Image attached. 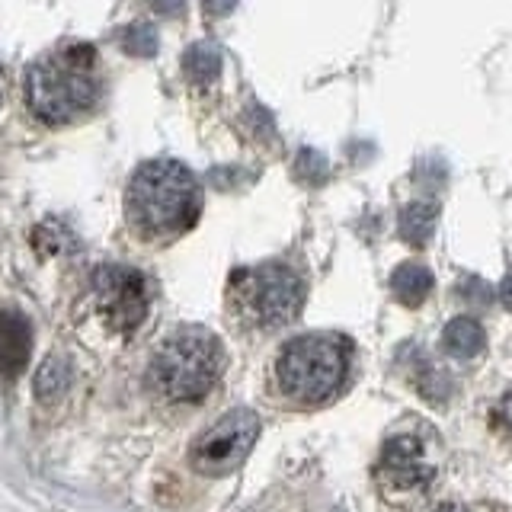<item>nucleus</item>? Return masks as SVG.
Segmentation results:
<instances>
[{
  "instance_id": "1",
  "label": "nucleus",
  "mask_w": 512,
  "mask_h": 512,
  "mask_svg": "<svg viewBox=\"0 0 512 512\" xmlns=\"http://www.w3.org/2000/svg\"><path fill=\"white\" fill-rule=\"evenodd\" d=\"M125 215L138 237L170 244L183 237L202 215V189L189 167L176 160L141 164L125 192Z\"/></svg>"
},
{
  "instance_id": "2",
  "label": "nucleus",
  "mask_w": 512,
  "mask_h": 512,
  "mask_svg": "<svg viewBox=\"0 0 512 512\" xmlns=\"http://www.w3.org/2000/svg\"><path fill=\"white\" fill-rule=\"evenodd\" d=\"M29 109L45 122H74L100 100L96 52L84 42L58 45L42 55L26 74Z\"/></svg>"
},
{
  "instance_id": "3",
  "label": "nucleus",
  "mask_w": 512,
  "mask_h": 512,
  "mask_svg": "<svg viewBox=\"0 0 512 512\" xmlns=\"http://www.w3.org/2000/svg\"><path fill=\"white\" fill-rule=\"evenodd\" d=\"M224 372V346L202 327L173 330L154 349L148 384L170 404H202Z\"/></svg>"
},
{
  "instance_id": "4",
  "label": "nucleus",
  "mask_w": 512,
  "mask_h": 512,
  "mask_svg": "<svg viewBox=\"0 0 512 512\" xmlns=\"http://www.w3.org/2000/svg\"><path fill=\"white\" fill-rule=\"evenodd\" d=\"M349 356L352 346L340 333H301L279 349L272 375L292 404L317 407L340 394Z\"/></svg>"
},
{
  "instance_id": "5",
  "label": "nucleus",
  "mask_w": 512,
  "mask_h": 512,
  "mask_svg": "<svg viewBox=\"0 0 512 512\" xmlns=\"http://www.w3.org/2000/svg\"><path fill=\"white\" fill-rule=\"evenodd\" d=\"M304 279L282 260L234 269L228 282V308L244 327L279 330L301 314Z\"/></svg>"
},
{
  "instance_id": "6",
  "label": "nucleus",
  "mask_w": 512,
  "mask_h": 512,
  "mask_svg": "<svg viewBox=\"0 0 512 512\" xmlns=\"http://www.w3.org/2000/svg\"><path fill=\"white\" fill-rule=\"evenodd\" d=\"M90 288H93L96 314H100V320L112 333L128 336V333H135L144 320H148L154 285L141 269L100 266L93 272Z\"/></svg>"
},
{
  "instance_id": "7",
  "label": "nucleus",
  "mask_w": 512,
  "mask_h": 512,
  "mask_svg": "<svg viewBox=\"0 0 512 512\" xmlns=\"http://www.w3.org/2000/svg\"><path fill=\"white\" fill-rule=\"evenodd\" d=\"M256 436H260V416L253 410L240 407L224 413L221 420H215L205 432L192 439L189 445L192 471H199L205 477H224L237 471L250 455V448L256 445Z\"/></svg>"
},
{
  "instance_id": "8",
  "label": "nucleus",
  "mask_w": 512,
  "mask_h": 512,
  "mask_svg": "<svg viewBox=\"0 0 512 512\" xmlns=\"http://www.w3.org/2000/svg\"><path fill=\"white\" fill-rule=\"evenodd\" d=\"M375 474L384 487L394 490H423L436 477V461L429 458V448L413 432H400L384 442Z\"/></svg>"
},
{
  "instance_id": "9",
  "label": "nucleus",
  "mask_w": 512,
  "mask_h": 512,
  "mask_svg": "<svg viewBox=\"0 0 512 512\" xmlns=\"http://www.w3.org/2000/svg\"><path fill=\"white\" fill-rule=\"evenodd\" d=\"M29 352H32L29 320L13 308H0V378L23 375Z\"/></svg>"
},
{
  "instance_id": "10",
  "label": "nucleus",
  "mask_w": 512,
  "mask_h": 512,
  "mask_svg": "<svg viewBox=\"0 0 512 512\" xmlns=\"http://www.w3.org/2000/svg\"><path fill=\"white\" fill-rule=\"evenodd\" d=\"M68 388H71V362L61 356H48L39 365L36 378H32V394H36L42 407H55L68 394Z\"/></svg>"
},
{
  "instance_id": "11",
  "label": "nucleus",
  "mask_w": 512,
  "mask_h": 512,
  "mask_svg": "<svg viewBox=\"0 0 512 512\" xmlns=\"http://www.w3.org/2000/svg\"><path fill=\"white\" fill-rule=\"evenodd\" d=\"M487 346L484 327L471 317H455L448 320V327L442 330V349L455 359H474Z\"/></svg>"
},
{
  "instance_id": "12",
  "label": "nucleus",
  "mask_w": 512,
  "mask_h": 512,
  "mask_svg": "<svg viewBox=\"0 0 512 512\" xmlns=\"http://www.w3.org/2000/svg\"><path fill=\"white\" fill-rule=\"evenodd\" d=\"M391 288H394L397 301H404V304H410V308H413V304H423L426 295L432 292V276H429V269L407 263V266H400L394 272Z\"/></svg>"
},
{
  "instance_id": "13",
  "label": "nucleus",
  "mask_w": 512,
  "mask_h": 512,
  "mask_svg": "<svg viewBox=\"0 0 512 512\" xmlns=\"http://www.w3.org/2000/svg\"><path fill=\"white\" fill-rule=\"evenodd\" d=\"M186 68L192 77H202V74H215L218 68V52L212 45H196L192 52L186 55Z\"/></svg>"
},
{
  "instance_id": "14",
  "label": "nucleus",
  "mask_w": 512,
  "mask_h": 512,
  "mask_svg": "<svg viewBox=\"0 0 512 512\" xmlns=\"http://www.w3.org/2000/svg\"><path fill=\"white\" fill-rule=\"evenodd\" d=\"M125 48H128V52H135V55H151L154 52V32L144 29V26L132 29L125 36Z\"/></svg>"
},
{
  "instance_id": "15",
  "label": "nucleus",
  "mask_w": 512,
  "mask_h": 512,
  "mask_svg": "<svg viewBox=\"0 0 512 512\" xmlns=\"http://www.w3.org/2000/svg\"><path fill=\"white\" fill-rule=\"evenodd\" d=\"M154 7H157V10H164V13H173V10H180V7H183V0H154Z\"/></svg>"
},
{
  "instance_id": "16",
  "label": "nucleus",
  "mask_w": 512,
  "mask_h": 512,
  "mask_svg": "<svg viewBox=\"0 0 512 512\" xmlns=\"http://www.w3.org/2000/svg\"><path fill=\"white\" fill-rule=\"evenodd\" d=\"M500 298H503V304L506 308H512V276L503 282V288H500Z\"/></svg>"
},
{
  "instance_id": "17",
  "label": "nucleus",
  "mask_w": 512,
  "mask_h": 512,
  "mask_svg": "<svg viewBox=\"0 0 512 512\" xmlns=\"http://www.w3.org/2000/svg\"><path fill=\"white\" fill-rule=\"evenodd\" d=\"M436 512H468V509H461V506H455V503H448V506H439Z\"/></svg>"
},
{
  "instance_id": "18",
  "label": "nucleus",
  "mask_w": 512,
  "mask_h": 512,
  "mask_svg": "<svg viewBox=\"0 0 512 512\" xmlns=\"http://www.w3.org/2000/svg\"><path fill=\"white\" fill-rule=\"evenodd\" d=\"M0 96H4V74H0Z\"/></svg>"
},
{
  "instance_id": "19",
  "label": "nucleus",
  "mask_w": 512,
  "mask_h": 512,
  "mask_svg": "<svg viewBox=\"0 0 512 512\" xmlns=\"http://www.w3.org/2000/svg\"><path fill=\"white\" fill-rule=\"evenodd\" d=\"M336 512H340V509H336Z\"/></svg>"
}]
</instances>
